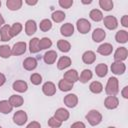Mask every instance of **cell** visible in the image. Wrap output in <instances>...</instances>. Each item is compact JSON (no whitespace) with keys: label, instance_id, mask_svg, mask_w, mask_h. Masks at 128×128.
Segmentation results:
<instances>
[{"label":"cell","instance_id":"obj_1","mask_svg":"<svg viewBox=\"0 0 128 128\" xmlns=\"http://www.w3.org/2000/svg\"><path fill=\"white\" fill-rule=\"evenodd\" d=\"M105 92L108 96H116L119 93V81L116 77L111 76L107 80Z\"/></svg>","mask_w":128,"mask_h":128},{"label":"cell","instance_id":"obj_2","mask_svg":"<svg viewBox=\"0 0 128 128\" xmlns=\"http://www.w3.org/2000/svg\"><path fill=\"white\" fill-rule=\"evenodd\" d=\"M85 118L91 126H96V125H99L101 123L103 117H102V114L98 110L92 109L85 115Z\"/></svg>","mask_w":128,"mask_h":128},{"label":"cell","instance_id":"obj_3","mask_svg":"<svg viewBox=\"0 0 128 128\" xmlns=\"http://www.w3.org/2000/svg\"><path fill=\"white\" fill-rule=\"evenodd\" d=\"M76 28L79 33L87 34L91 30V23L85 18H80L76 22Z\"/></svg>","mask_w":128,"mask_h":128},{"label":"cell","instance_id":"obj_4","mask_svg":"<svg viewBox=\"0 0 128 128\" xmlns=\"http://www.w3.org/2000/svg\"><path fill=\"white\" fill-rule=\"evenodd\" d=\"M27 120H28V115L24 110H18L13 115V122L18 126L24 125L27 122Z\"/></svg>","mask_w":128,"mask_h":128},{"label":"cell","instance_id":"obj_5","mask_svg":"<svg viewBox=\"0 0 128 128\" xmlns=\"http://www.w3.org/2000/svg\"><path fill=\"white\" fill-rule=\"evenodd\" d=\"M103 23L108 30H115L118 27V20L115 16H112V15L105 16L103 18Z\"/></svg>","mask_w":128,"mask_h":128},{"label":"cell","instance_id":"obj_6","mask_svg":"<svg viewBox=\"0 0 128 128\" xmlns=\"http://www.w3.org/2000/svg\"><path fill=\"white\" fill-rule=\"evenodd\" d=\"M12 50V55L14 56H20L22 54H24L27 50V44L24 42V41H19V42H16L13 47L11 48Z\"/></svg>","mask_w":128,"mask_h":128},{"label":"cell","instance_id":"obj_7","mask_svg":"<svg viewBox=\"0 0 128 128\" xmlns=\"http://www.w3.org/2000/svg\"><path fill=\"white\" fill-rule=\"evenodd\" d=\"M111 72L115 75H122L126 71V65L124 62H119V61H114L111 66H110Z\"/></svg>","mask_w":128,"mask_h":128},{"label":"cell","instance_id":"obj_8","mask_svg":"<svg viewBox=\"0 0 128 128\" xmlns=\"http://www.w3.org/2000/svg\"><path fill=\"white\" fill-rule=\"evenodd\" d=\"M63 102H64V104H65L66 107H68V108H74L78 104V96L76 94H74V93H69V94H67L64 97Z\"/></svg>","mask_w":128,"mask_h":128},{"label":"cell","instance_id":"obj_9","mask_svg":"<svg viewBox=\"0 0 128 128\" xmlns=\"http://www.w3.org/2000/svg\"><path fill=\"white\" fill-rule=\"evenodd\" d=\"M127 56H128V50L126 47H119L114 52V60L115 61L123 62L127 59Z\"/></svg>","mask_w":128,"mask_h":128},{"label":"cell","instance_id":"obj_10","mask_svg":"<svg viewBox=\"0 0 128 128\" xmlns=\"http://www.w3.org/2000/svg\"><path fill=\"white\" fill-rule=\"evenodd\" d=\"M56 85L51 81H47L42 85V92L46 96H53L56 93Z\"/></svg>","mask_w":128,"mask_h":128},{"label":"cell","instance_id":"obj_11","mask_svg":"<svg viewBox=\"0 0 128 128\" xmlns=\"http://www.w3.org/2000/svg\"><path fill=\"white\" fill-rule=\"evenodd\" d=\"M118 105H119V99L116 96H107L104 100V106L109 110L116 109Z\"/></svg>","mask_w":128,"mask_h":128},{"label":"cell","instance_id":"obj_12","mask_svg":"<svg viewBox=\"0 0 128 128\" xmlns=\"http://www.w3.org/2000/svg\"><path fill=\"white\" fill-rule=\"evenodd\" d=\"M53 117H55V118H56L57 120H59L60 122H64V121H67V120L69 119L70 113H69V111H68L67 109H65V108H58V109L55 111Z\"/></svg>","mask_w":128,"mask_h":128},{"label":"cell","instance_id":"obj_13","mask_svg":"<svg viewBox=\"0 0 128 128\" xmlns=\"http://www.w3.org/2000/svg\"><path fill=\"white\" fill-rule=\"evenodd\" d=\"M63 79H65V80H67V81H69V82H71V83L74 84L75 82H77L79 80V74H78L77 70H75V69H69V70H67L64 73Z\"/></svg>","mask_w":128,"mask_h":128},{"label":"cell","instance_id":"obj_14","mask_svg":"<svg viewBox=\"0 0 128 128\" xmlns=\"http://www.w3.org/2000/svg\"><path fill=\"white\" fill-rule=\"evenodd\" d=\"M22 65H23V68L25 70H27V71H33V70H35L37 68L38 63H37L36 58H34V57H27L23 61V64Z\"/></svg>","mask_w":128,"mask_h":128},{"label":"cell","instance_id":"obj_15","mask_svg":"<svg viewBox=\"0 0 128 128\" xmlns=\"http://www.w3.org/2000/svg\"><path fill=\"white\" fill-rule=\"evenodd\" d=\"M37 31V23L35 22V20L29 19L26 21L25 23V33L28 36H32L33 34H35Z\"/></svg>","mask_w":128,"mask_h":128},{"label":"cell","instance_id":"obj_16","mask_svg":"<svg viewBox=\"0 0 128 128\" xmlns=\"http://www.w3.org/2000/svg\"><path fill=\"white\" fill-rule=\"evenodd\" d=\"M97 52L100 55L103 56H109L112 54L113 52V46L110 43H102L98 48H97Z\"/></svg>","mask_w":128,"mask_h":128},{"label":"cell","instance_id":"obj_17","mask_svg":"<svg viewBox=\"0 0 128 128\" xmlns=\"http://www.w3.org/2000/svg\"><path fill=\"white\" fill-rule=\"evenodd\" d=\"M12 88L14 91L19 92V93H24L28 89V84L24 80H16L12 84Z\"/></svg>","mask_w":128,"mask_h":128},{"label":"cell","instance_id":"obj_18","mask_svg":"<svg viewBox=\"0 0 128 128\" xmlns=\"http://www.w3.org/2000/svg\"><path fill=\"white\" fill-rule=\"evenodd\" d=\"M12 39L11 33H10V26L5 24L0 28V41L7 42Z\"/></svg>","mask_w":128,"mask_h":128},{"label":"cell","instance_id":"obj_19","mask_svg":"<svg viewBox=\"0 0 128 128\" xmlns=\"http://www.w3.org/2000/svg\"><path fill=\"white\" fill-rule=\"evenodd\" d=\"M105 38H106V32L102 28H96L92 32V40L94 42H97V43L102 42Z\"/></svg>","mask_w":128,"mask_h":128},{"label":"cell","instance_id":"obj_20","mask_svg":"<svg viewBox=\"0 0 128 128\" xmlns=\"http://www.w3.org/2000/svg\"><path fill=\"white\" fill-rule=\"evenodd\" d=\"M58 55H57V52L54 51V50H48L44 55H43V60L46 64L48 65H52L55 63L56 59H57Z\"/></svg>","mask_w":128,"mask_h":128},{"label":"cell","instance_id":"obj_21","mask_svg":"<svg viewBox=\"0 0 128 128\" xmlns=\"http://www.w3.org/2000/svg\"><path fill=\"white\" fill-rule=\"evenodd\" d=\"M60 33L64 37H70L74 33V26L71 23H64L60 27Z\"/></svg>","mask_w":128,"mask_h":128},{"label":"cell","instance_id":"obj_22","mask_svg":"<svg viewBox=\"0 0 128 128\" xmlns=\"http://www.w3.org/2000/svg\"><path fill=\"white\" fill-rule=\"evenodd\" d=\"M82 61L87 64V65H90V64H93L95 61H96V54L95 52L91 51V50H87L85 51L83 54H82Z\"/></svg>","mask_w":128,"mask_h":128},{"label":"cell","instance_id":"obj_23","mask_svg":"<svg viewBox=\"0 0 128 128\" xmlns=\"http://www.w3.org/2000/svg\"><path fill=\"white\" fill-rule=\"evenodd\" d=\"M71 64H72V60H71L70 57H68V56H62L57 61V68L59 70H64V69L68 68Z\"/></svg>","mask_w":128,"mask_h":128},{"label":"cell","instance_id":"obj_24","mask_svg":"<svg viewBox=\"0 0 128 128\" xmlns=\"http://www.w3.org/2000/svg\"><path fill=\"white\" fill-rule=\"evenodd\" d=\"M23 5L22 0H7L6 1V6L9 10L11 11H17L19 10Z\"/></svg>","mask_w":128,"mask_h":128},{"label":"cell","instance_id":"obj_25","mask_svg":"<svg viewBox=\"0 0 128 128\" xmlns=\"http://www.w3.org/2000/svg\"><path fill=\"white\" fill-rule=\"evenodd\" d=\"M115 40L118 43L125 44L128 41V32L126 30H119L115 34Z\"/></svg>","mask_w":128,"mask_h":128},{"label":"cell","instance_id":"obj_26","mask_svg":"<svg viewBox=\"0 0 128 128\" xmlns=\"http://www.w3.org/2000/svg\"><path fill=\"white\" fill-rule=\"evenodd\" d=\"M95 73L98 77L102 78V77H105L108 73V66L104 63H99L96 65L95 67Z\"/></svg>","mask_w":128,"mask_h":128},{"label":"cell","instance_id":"obj_27","mask_svg":"<svg viewBox=\"0 0 128 128\" xmlns=\"http://www.w3.org/2000/svg\"><path fill=\"white\" fill-rule=\"evenodd\" d=\"M8 101L10 102V104L12 105V107H20L23 105L24 103V99L22 96L20 95H11L8 99Z\"/></svg>","mask_w":128,"mask_h":128},{"label":"cell","instance_id":"obj_28","mask_svg":"<svg viewBox=\"0 0 128 128\" xmlns=\"http://www.w3.org/2000/svg\"><path fill=\"white\" fill-rule=\"evenodd\" d=\"M89 17L91 20L95 21V22H100L103 20L104 16H103V13L101 10L99 9H92L90 12H89Z\"/></svg>","mask_w":128,"mask_h":128},{"label":"cell","instance_id":"obj_29","mask_svg":"<svg viewBox=\"0 0 128 128\" xmlns=\"http://www.w3.org/2000/svg\"><path fill=\"white\" fill-rule=\"evenodd\" d=\"M66 18V14L62 10H56L51 14V19L55 23H61Z\"/></svg>","mask_w":128,"mask_h":128},{"label":"cell","instance_id":"obj_30","mask_svg":"<svg viewBox=\"0 0 128 128\" xmlns=\"http://www.w3.org/2000/svg\"><path fill=\"white\" fill-rule=\"evenodd\" d=\"M40 46H39V38L34 37L29 41V51L33 54L40 52Z\"/></svg>","mask_w":128,"mask_h":128},{"label":"cell","instance_id":"obj_31","mask_svg":"<svg viewBox=\"0 0 128 128\" xmlns=\"http://www.w3.org/2000/svg\"><path fill=\"white\" fill-rule=\"evenodd\" d=\"M57 48L63 52V53H67L70 51L71 49V44L70 42H68L67 40H63V39H60L57 41Z\"/></svg>","mask_w":128,"mask_h":128},{"label":"cell","instance_id":"obj_32","mask_svg":"<svg viewBox=\"0 0 128 128\" xmlns=\"http://www.w3.org/2000/svg\"><path fill=\"white\" fill-rule=\"evenodd\" d=\"M12 110H13V107L8 100H1L0 101V113L9 114L10 112H12Z\"/></svg>","mask_w":128,"mask_h":128},{"label":"cell","instance_id":"obj_33","mask_svg":"<svg viewBox=\"0 0 128 128\" xmlns=\"http://www.w3.org/2000/svg\"><path fill=\"white\" fill-rule=\"evenodd\" d=\"M92 77H93L92 71L89 70V69H84V70L81 72L78 81H80L81 83H87L88 81H90V80L92 79Z\"/></svg>","mask_w":128,"mask_h":128},{"label":"cell","instance_id":"obj_34","mask_svg":"<svg viewBox=\"0 0 128 128\" xmlns=\"http://www.w3.org/2000/svg\"><path fill=\"white\" fill-rule=\"evenodd\" d=\"M58 88L62 91V92H68L70 90H72L73 88V83L65 80V79H61L58 82Z\"/></svg>","mask_w":128,"mask_h":128},{"label":"cell","instance_id":"obj_35","mask_svg":"<svg viewBox=\"0 0 128 128\" xmlns=\"http://www.w3.org/2000/svg\"><path fill=\"white\" fill-rule=\"evenodd\" d=\"M89 90L94 94H99L103 91V85L99 81H92L89 85Z\"/></svg>","mask_w":128,"mask_h":128},{"label":"cell","instance_id":"obj_36","mask_svg":"<svg viewBox=\"0 0 128 128\" xmlns=\"http://www.w3.org/2000/svg\"><path fill=\"white\" fill-rule=\"evenodd\" d=\"M12 55V50L11 47L7 44L1 45L0 46V57L3 59H7Z\"/></svg>","mask_w":128,"mask_h":128},{"label":"cell","instance_id":"obj_37","mask_svg":"<svg viewBox=\"0 0 128 128\" xmlns=\"http://www.w3.org/2000/svg\"><path fill=\"white\" fill-rule=\"evenodd\" d=\"M99 6L104 11H111L114 7L112 0H99Z\"/></svg>","mask_w":128,"mask_h":128},{"label":"cell","instance_id":"obj_38","mask_svg":"<svg viewBox=\"0 0 128 128\" xmlns=\"http://www.w3.org/2000/svg\"><path fill=\"white\" fill-rule=\"evenodd\" d=\"M39 28L42 32H48L52 28V21L50 19H43L40 21Z\"/></svg>","mask_w":128,"mask_h":128},{"label":"cell","instance_id":"obj_39","mask_svg":"<svg viewBox=\"0 0 128 128\" xmlns=\"http://www.w3.org/2000/svg\"><path fill=\"white\" fill-rule=\"evenodd\" d=\"M23 29V25L19 22H16V23H13L12 26H10V33H11V36L14 37V36H17L20 34V32L22 31Z\"/></svg>","mask_w":128,"mask_h":128},{"label":"cell","instance_id":"obj_40","mask_svg":"<svg viewBox=\"0 0 128 128\" xmlns=\"http://www.w3.org/2000/svg\"><path fill=\"white\" fill-rule=\"evenodd\" d=\"M39 46H40L41 50L48 49L52 46V40L48 37H43V38L39 39Z\"/></svg>","mask_w":128,"mask_h":128},{"label":"cell","instance_id":"obj_41","mask_svg":"<svg viewBox=\"0 0 128 128\" xmlns=\"http://www.w3.org/2000/svg\"><path fill=\"white\" fill-rule=\"evenodd\" d=\"M30 81L33 85H40L42 82V76L39 73H33L30 76Z\"/></svg>","mask_w":128,"mask_h":128},{"label":"cell","instance_id":"obj_42","mask_svg":"<svg viewBox=\"0 0 128 128\" xmlns=\"http://www.w3.org/2000/svg\"><path fill=\"white\" fill-rule=\"evenodd\" d=\"M48 125L50 128H59V127H61L62 122H60L59 120H57L55 117L52 116L48 119Z\"/></svg>","mask_w":128,"mask_h":128},{"label":"cell","instance_id":"obj_43","mask_svg":"<svg viewBox=\"0 0 128 128\" xmlns=\"http://www.w3.org/2000/svg\"><path fill=\"white\" fill-rule=\"evenodd\" d=\"M73 0H59L58 1V4L61 8H64V9H69L72 5H73Z\"/></svg>","mask_w":128,"mask_h":128},{"label":"cell","instance_id":"obj_44","mask_svg":"<svg viewBox=\"0 0 128 128\" xmlns=\"http://www.w3.org/2000/svg\"><path fill=\"white\" fill-rule=\"evenodd\" d=\"M70 127L71 128H86V125L81 121H77V122H74L73 124H71Z\"/></svg>","mask_w":128,"mask_h":128},{"label":"cell","instance_id":"obj_45","mask_svg":"<svg viewBox=\"0 0 128 128\" xmlns=\"http://www.w3.org/2000/svg\"><path fill=\"white\" fill-rule=\"evenodd\" d=\"M26 128H41V124L38 121H32L26 126Z\"/></svg>","mask_w":128,"mask_h":128},{"label":"cell","instance_id":"obj_46","mask_svg":"<svg viewBox=\"0 0 128 128\" xmlns=\"http://www.w3.org/2000/svg\"><path fill=\"white\" fill-rule=\"evenodd\" d=\"M121 25L125 28L128 27V15H123L121 18Z\"/></svg>","mask_w":128,"mask_h":128},{"label":"cell","instance_id":"obj_47","mask_svg":"<svg viewBox=\"0 0 128 128\" xmlns=\"http://www.w3.org/2000/svg\"><path fill=\"white\" fill-rule=\"evenodd\" d=\"M121 94H122L123 98H125V99H128V86H125V87L122 89V91H121Z\"/></svg>","mask_w":128,"mask_h":128},{"label":"cell","instance_id":"obj_48","mask_svg":"<svg viewBox=\"0 0 128 128\" xmlns=\"http://www.w3.org/2000/svg\"><path fill=\"white\" fill-rule=\"evenodd\" d=\"M6 82V76L3 73H0V87L3 86Z\"/></svg>","mask_w":128,"mask_h":128},{"label":"cell","instance_id":"obj_49","mask_svg":"<svg viewBox=\"0 0 128 128\" xmlns=\"http://www.w3.org/2000/svg\"><path fill=\"white\" fill-rule=\"evenodd\" d=\"M25 3H26V4H28V5L33 6V5H36L38 2H37V1H29V0H25Z\"/></svg>","mask_w":128,"mask_h":128},{"label":"cell","instance_id":"obj_50","mask_svg":"<svg viewBox=\"0 0 128 128\" xmlns=\"http://www.w3.org/2000/svg\"><path fill=\"white\" fill-rule=\"evenodd\" d=\"M3 25H5V20H4L3 16H2L1 13H0V28H1Z\"/></svg>","mask_w":128,"mask_h":128},{"label":"cell","instance_id":"obj_51","mask_svg":"<svg viewBox=\"0 0 128 128\" xmlns=\"http://www.w3.org/2000/svg\"><path fill=\"white\" fill-rule=\"evenodd\" d=\"M81 2H82L83 4H91V3H92V1H91V0H89V1H84V0H82Z\"/></svg>","mask_w":128,"mask_h":128},{"label":"cell","instance_id":"obj_52","mask_svg":"<svg viewBox=\"0 0 128 128\" xmlns=\"http://www.w3.org/2000/svg\"><path fill=\"white\" fill-rule=\"evenodd\" d=\"M107 128H116V127H113V126H110V127H107Z\"/></svg>","mask_w":128,"mask_h":128},{"label":"cell","instance_id":"obj_53","mask_svg":"<svg viewBox=\"0 0 128 128\" xmlns=\"http://www.w3.org/2000/svg\"><path fill=\"white\" fill-rule=\"evenodd\" d=\"M1 4H2V3H1V0H0V7H1Z\"/></svg>","mask_w":128,"mask_h":128},{"label":"cell","instance_id":"obj_54","mask_svg":"<svg viewBox=\"0 0 128 128\" xmlns=\"http://www.w3.org/2000/svg\"><path fill=\"white\" fill-rule=\"evenodd\" d=\"M0 128H2V127H1V126H0Z\"/></svg>","mask_w":128,"mask_h":128}]
</instances>
